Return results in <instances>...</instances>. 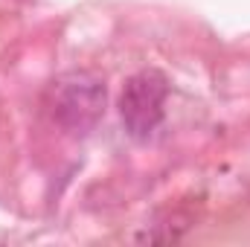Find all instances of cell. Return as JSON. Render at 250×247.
Segmentation results:
<instances>
[{"label": "cell", "mask_w": 250, "mask_h": 247, "mask_svg": "<svg viewBox=\"0 0 250 247\" xmlns=\"http://www.w3.org/2000/svg\"><path fill=\"white\" fill-rule=\"evenodd\" d=\"M108 90L105 82L90 70L62 73L50 84V114L70 134H87L105 117Z\"/></svg>", "instance_id": "6da1fadb"}, {"label": "cell", "mask_w": 250, "mask_h": 247, "mask_svg": "<svg viewBox=\"0 0 250 247\" xmlns=\"http://www.w3.org/2000/svg\"><path fill=\"white\" fill-rule=\"evenodd\" d=\"M166 96L169 82L160 70H140L125 82L120 96V117L134 140H148L160 128L166 114Z\"/></svg>", "instance_id": "7a4b0ae2"}]
</instances>
